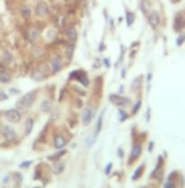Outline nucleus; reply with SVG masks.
I'll return each mask as SVG.
<instances>
[{"label":"nucleus","mask_w":185,"mask_h":188,"mask_svg":"<svg viewBox=\"0 0 185 188\" xmlns=\"http://www.w3.org/2000/svg\"><path fill=\"white\" fill-rule=\"evenodd\" d=\"M37 95H38V90H31L28 94H25L22 98L16 102V108L19 111L29 110V108L32 106V104L35 102V99H37Z\"/></svg>","instance_id":"obj_1"},{"label":"nucleus","mask_w":185,"mask_h":188,"mask_svg":"<svg viewBox=\"0 0 185 188\" xmlns=\"http://www.w3.org/2000/svg\"><path fill=\"white\" fill-rule=\"evenodd\" d=\"M3 115H5L6 121L12 122V124H18V122H21V120H22V112L18 110V108L6 110L5 112H3Z\"/></svg>","instance_id":"obj_2"},{"label":"nucleus","mask_w":185,"mask_h":188,"mask_svg":"<svg viewBox=\"0 0 185 188\" xmlns=\"http://www.w3.org/2000/svg\"><path fill=\"white\" fill-rule=\"evenodd\" d=\"M2 136L5 138L6 142H15L18 138V133L16 130L9 126V124H5V126H2Z\"/></svg>","instance_id":"obj_3"},{"label":"nucleus","mask_w":185,"mask_h":188,"mask_svg":"<svg viewBox=\"0 0 185 188\" xmlns=\"http://www.w3.org/2000/svg\"><path fill=\"white\" fill-rule=\"evenodd\" d=\"M109 101H111V104H114L115 106H120V108H124L125 105H128L130 104V98L127 96H121V95H115V94H111L109 95Z\"/></svg>","instance_id":"obj_4"},{"label":"nucleus","mask_w":185,"mask_h":188,"mask_svg":"<svg viewBox=\"0 0 185 188\" xmlns=\"http://www.w3.org/2000/svg\"><path fill=\"white\" fill-rule=\"evenodd\" d=\"M63 67H64V63H63L61 57L58 55H54L50 60V69H51V74H57L58 72H61Z\"/></svg>","instance_id":"obj_5"},{"label":"nucleus","mask_w":185,"mask_h":188,"mask_svg":"<svg viewBox=\"0 0 185 188\" xmlns=\"http://www.w3.org/2000/svg\"><path fill=\"white\" fill-rule=\"evenodd\" d=\"M93 117H95V110L92 106L85 108L83 112H82V124L83 126H89L90 122L93 121Z\"/></svg>","instance_id":"obj_6"},{"label":"nucleus","mask_w":185,"mask_h":188,"mask_svg":"<svg viewBox=\"0 0 185 188\" xmlns=\"http://www.w3.org/2000/svg\"><path fill=\"white\" fill-rule=\"evenodd\" d=\"M35 13L39 18H47L50 15V6L47 5L45 2H38L37 6H35Z\"/></svg>","instance_id":"obj_7"},{"label":"nucleus","mask_w":185,"mask_h":188,"mask_svg":"<svg viewBox=\"0 0 185 188\" xmlns=\"http://www.w3.org/2000/svg\"><path fill=\"white\" fill-rule=\"evenodd\" d=\"M53 146L56 150H61L67 146V138L64 137L63 134H56L54 138H53Z\"/></svg>","instance_id":"obj_8"},{"label":"nucleus","mask_w":185,"mask_h":188,"mask_svg":"<svg viewBox=\"0 0 185 188\" xmlns=\"http://www.w3.org/2000/svg\"><path fill=\"white\" fill-rule=\"evenodd\" d=\"M0 60H2V63L5 64V66H13V63H15V57H13V54H12L10 51L7 50H3L2 53H0Z\"/></svg>","instance_id":"obj_9"},{"label":"nucleus","mask_w":185,"mask_h":188,"mask_svg":"<svg viewBox=\"0 0 185 188\" xmlns=\"http://www.w3.org/2000/svg\"><path fill=\"white\" fill-rule=\"evenodd\" d=\"M141 155V144L140 143H134L133 144V149H131V153H130V161L128 163H133L134 161H137Z\"/></svg>","instance_id":"obj_10"},{"label":"nucleus","mask_w":185,"mask_h":188,"mask_svg":"<svg viewBox=\"0 0 185 188\" xmlns=\"http://www.w3.org/2000/svg\"><path fill=\"white\" fill-rule=\"evenodd\" d=\"M35 126V118L34 117H28L25 121H23V131H25V136H29L34 130Z\"/></svg>","instance_id":"obj_11"},{"label":"nucleus","mask_w":185,"mask_h":188,"mask_svg":"<svg viewBox=\"0 0 185 188\" xmlns=\"http://www.w3.org/2000/svg\"><path fill=\"white\" fill-rule=\"evenodd\" d=\"M147 19H149V23H150L152 26H157L159 25V21H160V18H159V13L155 10H152L147 13Z\"/></svg>","instance_id":"obj_12"},{"label":"nucleus","mask_w":185,"mask_h":188,"mask_svg":"<svg viewBox=\"0 0 185 188\" xmlns=\"http://www.w3.org/2000/svg\"><path fill=\"white\" fill-rule=\"evenodd\" d=\"M28 39H29V42H37L39 39V29L38 28H31L28 31Z\"/></svg>","instance_id":"obj_13"},{"label":"nucleus","mask_w":185,"mask_h":188,"mask_svg":"<svg viewBox=\"0 0 185 188\" xmlns=\"http://www.w3.org/2000/svg\"><path fill=\"white\" fill-rule=\"evenodd\" d=\"M66 37H67L69 41L74 42V41L77 39V29L74 26H69L67 29H66Z\"/></svg>","instance_id":"obj_14"},{"label":"nucleus","mask_w":185,"mask_h":188,"mask_svg":"<svg viewBox=\"0 0 185 188\" xmlns=\"http://www.w3.org/2000/svg\"><path fill=\"white\" fill-rule=\"evenodd\" d=\"M67 153V150L66 149H61V150H57V153H54V155H51V156H48V161H51V162H57V161H60L63 156Z\"/></svg>","instance_id":"obj_15"},{"label":"nucleus","mask_w":185,"mask_h":188,"mask_svg":"<svg viewBox=\"0 0 185 188\" xmlns=\"http://www.w3.org/2000/svg\"><path fill=\"white\" fill-rule=\"evenodd\" d=\"M12 74L7 70H0V83H10Z\"/></svg>","instance_id":"obj_16"},{"label":"nucleus","mask_w":185,"mask_h":188,"mask_svg":"<svg viewBox=\"0 0 185 188\" xmlns=\"http://www.w3.org/2000/svg\"><path fill=\"white\" fill-rule=\"evenodd\" d=\"M104 115H105V112H101L99 114V117H98V121H96V128H95V137H98L99 136V133H101L102 130V121H104Z\"/></svg>","instance_id":"obj_17"},{"label":"nucleus","mask_w":185,"mask_h":188,"mask_svg":"<svg viewBox=\"0 0 185 188\" xmlns=\"http://www.w3.org/2000/svg\"><path fill=\"white\" fill-rule=\"evenodd\" d=\"M86 76V72L85 70H74V72H72L70 74H69V79H76V80H80L82 78H85Z\"/></svg>","instance_id":"obj_18"},{"label":"nucleus","mask_w":185,"mask_h":188,"mask_svg":"<svg viewBox=\"0 0 185 188\" xmlns=\"http://www.w3.org/2000/svg\"><path fill=\"white\" fill-rule=\"evenodd\" d=\"M53 110V102L50 99H45L42 101V104H41V111L42 112H50Z\"/></svg>","instance_id":"obj_19"},{"label":"nucleus","mask_w":185,"mask_h":188,"mask_svg":"<svg viewBox=\"0 0 185 188\" xmlns=\"http://www.w3.org/2000/svg\"><path fill=\"white\" fill-rule=\"evenodd\" d=\"M64 168H66V165H64L63 162H57L56 165H54L53 172H54L56 175H60V174H63V172H64Z\"/></svg>","instance_id":"obj_20"},{"label":"nucleus","mask_w":185,"mask_h":188,"mask_svg":"<svg viewBox=\"0 0 185 188\" xmlns=\"http://www.w3.org/2000/svg\"><path fill=\"white\" fill-rule=\"evenodd\" d=\"M143 172H144V165L139 166V168L136 169V172L133 174V177H131V179H133V181H137V179H139V178H140L141 175H143Z\"/></svg>","instance_id":"obj_21"},{"label":"nucleus","mask_w":185,"mask_h":188,"mask_svg":"<svg viewBox=\"0 0 185 188\" xmlns=\"http://www.w3.org/2000/svg\"><path fill=\"white\" fill-rule=\"evenodd\" d=\"M44 78H45V74L41 72L39 69L34 70V73H32V79H34V80H37V82H41V80H42Z\"/></svg>","instance_id":"obj_22"},{"label":"nucleus","mask_w":185,"mask_h":188,"mask_svg":"<svg viewBox=\"0 0 185 188\" xmlns=\"http://www.w3.org/2000/svg\"><path fill=\"white\" fill-rule=\"evenodd\" d=\"M21 13H22V16L25 18V19L31 18V15H32V12H31V7H29V6H23L22 9H21Z\"/></svg>","instance_id":"obj_23"},{"label":"nucleus","mask_w":185,"mask_h":188,"mask_svg":"<svg viewBox=\"0 0 185 188\" xmlns=\"http://www.w3.org/2000/svg\"><path fill=\"white\" fill-rule=\"evenodd\" d=\"M125 21H127V25L131 26L133 22H134V13H133V12H127V15H125Z\"/></svg>","instance_id":"obj_24"},{"label":"nucleus","mask_w":185,"mask_h":188,"mask_svg":"<svg viewBox=\"0 0 185 188\" xmlns=\"http://www.w3.org/2000/svg\"><path fill=\"white\" fill-rule=\"evenodd\" d=\"M125 118H128V112H125L123 108H121V110H118V120L123 122V121H125Z\"/></svg>","instance_id":"obj_25"},{"label":"nucleus","mask_w":185,"mask_h":188,"mask_svg":"<svg viewBox=\"0 0 185 188\" xmlns=\"http://www.w3.org/2000/svg\"><path fill=\"white\" fill-rule=\"evenodd\" d=\"M73 53H74V44H70L67 47V50H66V57H67V58H72V57H73Z\"/></svg>","instance_id":"obj_26"},{"label":"nucleus","mask_w":185,"mask_h":188,"mask_svg":"<svg viewBox=\"0 0 185 188\" xmlns=\"http://www.w3.org/2000/svg\"><path fill=\"white\" fill-rule=\"evenodd\" d=\"M141 80H143V78H141V76H139V78H136V79H134V82H133V90H136V89L140 88Z\"/></svg>","instance_id":"obj_27"},{"label":"nucleus","mask_w":185,"mask_h":188,"mask_svg":"<svg viewBox=\"0 0 185 188\" xmlns=\"http://www.w3.org/2000/svg\"><path fill=\"white\" fill-rule=\"evenodd\" d=\"M95 140H96L95 134H90L89 137H88V140H86V147H90V146H92V144L95 143Z\"/></svg>","instance_id":"obj_28"},{"label":"nucleus","mask_w":185,"mask_h":188,"mask_svg":"<svg viewBox=\"0 0 185 188\" xmlns=\"http://www.w3.org/2000/svg\"><path fill=\"white\" fill-rule=\"evenodd\" d=\"M31 165H32V161H25L19 165V168H21V169H26V168H29Z\"/></svg>","instance_id":"obj_29"},{"label":"nucleus","mask_w":185,"mask_h":188,"mask_svg":"<svg viewBox=\"0 0 185 188\" xmlns=\"http://www.w3.org/2000/svg\"><path fill=\"white\" fill-rule=\"evenodd\" d=\"M140 106H141V101H137V102H136V105L133 106V111H131V114H137Z\"/></svg>","instance_id":"obj_30"},{"label":"nucleus","mask_w":185,"mask_h":188,"mask_svg":"<svg viewBox=\"0 0 185 188\" xmlns=\"http://www.w3.org/2000/svg\"><path fill=\"white\" fill-rule=\"evenodd\" d=\"M39 178H41V171H39V168H38V169H37V172L34 174V179H35V181H38Z\"/></svg>","instance_id":"obj_31"},{"label":"nucleus","mask_w":185,"mask_h":188,"mask_svg":"<svg viewBox=\"0 0 185 188\" xmlns=\"http://www.w3.org/2000/svg\"><path fill=\"white\" fill-rule=\"evenodd\" d=\"M111 168H112V163H108L107 168H105V174H107V175H109V172H111Z\"/></svg>","instance_id":"obj_32"},{"label":"nucleus","mask_w":185,"mask_h":188,"mask_svg":"<svg viewBox=\"0 0 185 188\" xmlns=\"http://www.w3.org/2000/svg\"><path fill=\"white\" fill-rule=\"evenodd\" d=\"M102 63H104V66H105V67L111 66V64H109V58H104V60H102Z\"/></svg>","instance_id":"obj_33"},{"label":"nucleus","mask_w":185,"mask_h":188,"mask_svg":"<svg viewBox=\"0 0 185 188\" xmlns=\"http://www.w3.org/2000/svg\"><path fill=\"white\" fill-rule=\"evenodd\" d=\"M9 181H10V177H9V175H6V177L3 178V185H6V184H9Z\"/></svg>","instance_id":"obj_34"},{"label":"nucleus","mask_w":185,"mask_h":188,"mask_svg":"<svg viewBox=\"0 0 185 188\" xmlns=\"http://www.w3.org/2000/svg\"><path fill=\"white\" fill-rule=\"evenodd\" d=\"M9 98H7V95L6 94H0V101H7Z\"/></svg>","instance_id":"obj_35"},{"label":"nucleus","mask_w":185,"mask_h":188,"mask_svg":"<svg viewBox=\"0 0 185 188\" xmlns=\"http://www.w3.org/2000/svg\"><path fill=\"white\" fill-rule=\"evenodd\" d=\"M9 92H10V94H19V90H18V89H9Z\"/></svg>","instance_id":"obj_36"},{"label":"nucleus","mask_w":185,"mask_h":188,"mask_svg":"<svg viewBox=\"0 0 185 188\" xmlns=\"http://www.w3.org/2000/svg\"><path fill=\"white\" fill-rule=\"evenodd\" d=\"M123 155H124L123 149H118V158H123Z\"/></svg>","instance_id":"obj_37"}]
</instances>
